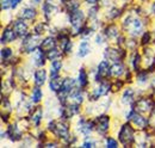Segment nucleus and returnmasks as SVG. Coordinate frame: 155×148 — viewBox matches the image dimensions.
<instances>
[{"label":"nucleus","instance_id":"1","mask_svg":"<svg viewBox=\"0 0 155 148\" xmlns=\"http://www.w3.org/2000/svg\"><path fill=\"white\" fill-rule=\"evenodd\" d=\"M124 26L128 29V31L133 35V36H137L141 34L142 31V23L141 20L137 18H133V17H128L124 22Z\"/></svg>","mask_w":155,"mask_h":148},{"label":"nucleus","instance_id":"2","mask_svg":"<svg viewBox=\"0 0 155 148\" xmlns=\"http://www.w3.org/2000/svg\"><path fill=\"white\" fill-rule=\"evenodd\" d=\"M119 140L125 146H130L134 142V130L129 124H125L122 127V129L119 131Z\"/></svg>","mask_w":155,"mask_h":148},{"label":"nucleus","instance_id":"3","mask_svg":"<svg viewBox=\"0 0 155 148\" xmlns=\"http://www.w3.org/2000/svg\"><path fill=\"white\" fill-rule=\"evenodd\" d=\"M49 129L51 130L54 134H56L58 137L67 139L69 136V129H68V126L66 123H55V122H51V123H49Z\"/></svg>","mask_w":155,"mask_h":148},{"label":"nucleus","instance_id":"4","mask_svg":"<svg viewBox=\"0 0 155 148\" xmlns=\"http://www.w3.org/2000/svg\"><path fill=\"white\" fill-rule=\"evenodd\" d=\"M153 106H154V104H153V102L150 99L143 98V99H140L137 102L136 110L138 112H142V113H149L150 111L153 110Z\"/></svg>","mask_w":155,"mask_h":148},{"label":"nucleus","instance_id":"5","mask_svg":"<svg viewBox=\"0 0 155 148\" xmlns=\"http://www.w3.org/2000/svg\"><path fill=\"white\" fill-rule=\"evenodd\" d=\"M69 20H71V24L74 29H80L82 22H84V13L80 11V10H74L71 12V17H69Z\"/></svg>","mask_w":155,"mask_h":148},{"label":"nucleus","instance_id":"6","mask_svg":"<svg viewBox=\"0 0 155 148\" xmlns=\"http://www.w3.org/2000/svg\"><path fill=\"white\" fill-rule=\"evenodd\" d=\"M38 35L37 36H29L23 42V49L25 52H35L36 47L38 45Z\"/></svg>","mask_w":155,"mask_h":148},{"label":"nucleus","instance_id":"7","mask_svg":"<svg viewBox=\"0 0 155 148\" xmlns=\"http://www.w3.org/2000/svg\"><path fill=\"white\" fill-rule=\"evenodd\" d=\"M109 124H110V119L107 116L103 115L97 118V129L100 134H105L109 130Z\"/></svg>","mask_w":155,"mask_h":148},{"label":"nucleus","instance_id":"8","mask_svg":"<svg viewBox=\"0 0 155 148\" xmlns=\"http://www.w3.org/2000/svg\"><path fill=\"white\" fill-rule=\"evenodd\" d=\"M128 118H131L133 122L135 123L137 127H140V128H146L147 124H148V121H147L144 117H142L141 115H137L135 112H130Z\"/></svg>","mask_w":155,"mask_h":148},{"label":"nucleus","instance_id":"9","mask_svg":"<svg viewBox=\"0 0 155 148\" xmlns=\"http://www.w3.org/2000/svg\"><path fill=\"white\" fill-rule=\"evenodd\" d=\"M111 73V68L106 61H101L100 65L98 66V80L99 78H106L109 74Z\"/></svg>","mask_w":155,"mask_h":148},{"label":"nucleus","instance_id":"10","mask_svg":"<svg viewBox=\"0 0 155 148\" xmlns=\"http://www.w3.org/2000/svg\"><path fill=\"white\" fill-rule=\"evenodd\" d=\"M15 31L19 37L25 36L28 34V25L23 20H17L15 23Z\"/></svg>","mask_w":155,"mask_h":148},{"label":"nucleus","instance_id":"11","mask_svg":"<svg viewBox=\"0 0 155 148\" xmlns=\"http://www.w3.org/2000/svg\"><path fill=\"white\" fill-rule=\"evenodd\" d=\"M55 45H56L55 39H54L53 37H48V38H45V39L41 43V49H42L43 52H50V50H53V49L55 48Z\"/></svg>","mask_w":155,"mask_h":148},{"label":"nucleus","instance_id":"12","mask_svg":"<svg viewBox=\"0 0 155 148\" xmlns=\"http://www.w3.org/2000/svg\"><path fill=\"white\" fill-rule=\"evenodd\" d=\"M16 31H13V29L11 28H6L4 30V34H2V37H1V42H12L15 38H16Z\"/></svg>","mask_w":155,"mask_h":148},{"label":"nucleus","instance_id":"13","mask_svg":"<svg viewBox=\"0 0 155 148\" xmlns=\"http://www.w3.org/2000/svg\"><path fill=\"white\" fill-rule=\"evenodd\" d=\"M78 112H79V106L77 104L75 105H69V106H67V108H64L62 110V116L64 118H71L72 116L77 115Z\"/></svg>","mask_w":155,"mask_h":148},{"label":"nucleus","instance_id":"14","mask_svg":"<svg viewBox=\"0 0 155 148\" xmlns=\"http://www.w3.org/2000/svg\"><path fill=\"white\" fill-rule=\"evenodd\" d=\"M93 124L91 123V122H87V121H85V119H81L80 122H79V130L82 133V134H85V135H88L92 129H93V127H92Z\"/></svg>","mask_w":155,"mask_h":148},{"label":"nucleus","instance_id":"15","mask_svg":"<svg viewBox=\"0 0 155 148\" xmlns=\"http://www.w3.org/2000/svg\"><path fill=\"white\" fill-rule=\"evenodd\" d=\"M109 90H110V85H109V84H106V82L101 84L98 89L94 90V92H93V97H94V99H97V98L101 97V96H105L106 93L109 92Z\"/></svg>","mask_w":155,"mask_h":148},{"label":"nucleus","instance_id":"16","mask_svg":"<svg viewBox=\"0 0 155 148\" xmlns=\"http://www.w3.org/2000/svg\"><path fill=\"white\" fill-rule=\"evenodd\" d=\"M105 56L112 61H118L122 56H123V52L117 50V49H106L105 52Z\"/></svg>","mask_w":155,"mask_h":148},{"label":"nucleus","instance_id":"17","mask_svg":"<svg viewBox=\"0 0 155 148\" xmlns=\"http://www.w3.org/2000/svg\"><path fill=\"white\" fill-rule=\"evenodd\" d=\"M45 79H47V73L44 69H38L35 73V82L37 86H42L45 82Z\"/></svg>","mask_w":155,"mask_h":148},{"label":"nucleus","instance_id":"18","mask_svg":"<svg viewBox=\"0 0 155 148\" xmlns=\"http://www.w3.org/2000/svg\"><path fill=\"white\" fill-rule=\"evenodd\" d=\"M62 80L58 78V76H54V78H51V80H50V90L53 91V92H58L60 90H61V87H62Z\"/></svg>","mask_w":155,"mask_h":148},{"label":"nucleus","instance_id":"19","mask_svg":"<svg viewBox=\"0 0 155 148\" xmlns=\"http://www.w3.org/2000/svg\"><path fill=\"white\" fill-rule=\"evenodd\" d=\"M8 135L11 136V140L12 141H17V140H19L20 139V130L18 129V127L17 126H11L10 128H8Z\"/></svg>","mask_w":155,"mask_h":148},{"label":"nucleus","instance_id":"20","mask_svg":"<svg viewBox=\"0 0 155 148\" xmlns=\"http://www.w3.org/2000/svg\"><path fill=\"white\" fill-rule=\"evenodd\" d=\"M34 60H35V63L37 66H43L44 65V55H43V50L42 49H35V53H34Z\"/></svg>","mask_w":155,"mask_h":148},{"label":"nucleus","instance_id":"21","mask_svg":"<svg viewBox=\"0 0 155 148\" xmlns=\"http://www.w3.org/2000/svg\"><path fill=\"white\" fill-rule=\"evenodd\" d=\"M90 53V44L87 41H84L81 44H80V48H79V54L78 55L80 57H84Z\"/></svg>","mask_w":155,"mask_h":148},{"label":"nucleus","instance_id":"22","mask_svg":"<svg viewBox=\"0 0 155 148\" xmlns=\"http://www.w3.org/2000/svg\"><path fill=\"white\" fill-rule=\"evenodd\" d=\"M133 99H134V91L131 90V89H128L124 94H123V98H122V102L124 103V104H130L131 102H133Z\"/></svg>","mask_w":155,"mask_h":148},{"label":"nucleus","instance_id":"23","mask_svg":"<svg viewBox=\"0 0 155 148\" xmlns=\"http://www.w3.org/2000/svg\"><path fill=\"white\" fill-rule=\"evenodd\" d=\"M61 67H62V65H61L60 61L54 60V61L51 62V68H53V69H50V75H51V78L58 76V72H60V69H61Z\"/></svg>","mask_w":155,"mask_h":148},{"label":"nucleus","instance_id":"24","mask_svg":"<svg viewBox=\"0 0 155 148\" xmlns=\"http://www.w3.org/2000/svg\"><path fill=\"white\" fill-rule=\"evenodd\" d=\"M124 72V67L122 63H115L112 67H111V74L115 75V76H119L122 75Z\"/></svg>","mask_w":155,"mask_h":148},{"label":"nucleus","instance_id":"25","mask_svg":"<svg viewBox=\"0 0 155 148\" xmlns=\"http://www.w3.org/2000/svg\"><path fill=\"white\" fill-rule=\"evenodd\" d=\"M87 82H88L87 74H86L84 68H81L80 72H79V84H80L81 87H85V86H87Z\"/></svg>","mask_w":155,"mask_h":148},{"label":"nucleus","instance_id":"26","mask_svg":"<svg viewBox=\"0 0 155 148\" xmlns=\"http://www.w3.org/2000/svg\"><path fill=\"white\" fill-rule=\"evenodd\" d=\"M41 119H42V109H41V108H37L36 110L32 112L31 121H32L36 126H38L39 122H41Z\"/></svg>","mask_w":155,"mask_h":148},{"label":"nucleus","instance_id":"27","mask_svg":"<svg viewBox=\"0 0 155 148\" xmlns=\"http://www.w3.org/2000/svg\"><path fill=\"white\" fill-rule=\"evenodd\" d=\"M36 16V11L34 8H24L21 11V17L24 19H32Z\"/></svg>","mask_w":155,"mask_h":148},{"label":"nucleus","instance_id":"28","mask_svg":"<svg viewBox=\"0 0 155 148\" xmlns=\"http://www.w3.org/2000/svg\"><path fill=\"white\" fill-rule=\"evenodd\" d=\"M106 35L112 38V37H117L118 36V29H117L115 25H110L107 29H106Z\"/></svg>","mask_w":155,"mask_h":148},{"label":"nucleus","instance_id":"29","mask_svg":"<svg viewBox=\"0 0 155 148\" xmlns=\"http://www.w3.org/2000/svg\"><path fill=\"white\" fill-rule=\"evenodd\" d=\"M32 102L34 103H38L39 100L42 99V91L39 90L38 87H36L35 90H34V92H32Z\"/></svg>","mask_w":155,"mask_h":148},{"label":"nucleus","instance_id":"30","mask_svg":"<svg viewBox=\"0 0 155 148\" xmlns=\"http://www.w3.org/2000/svg\"><path fill=\"white\" fill-rule=\"evenodd\" d=\"M58 56H60V52H58L56 48H54L53 50L48 52V55H47V57H48L49 60H56Z\"/></svg>","mask_w":155,"mask_h":148},{"label":"nucleus","instance_id":"31","mask_svg":"<svg viewBox=\"0 0 155 148\" xmlns=\"http://www.w3.org/2000/svg\"><path fill=\"white\" fill-rule=\"evenodd\" d=\"M72 97H73V99L77 102L78 104H80V103H82V100H84V96H82V92L79 90L77 92H74L72 94Z\"/></svg>","mask_w":155,"mask_h":148},{"label":"nucleus","instance_id":"32","mask_svg":"<svg viewBox=\"0 0 155 148\" xmlns=\"http://www.w3.org/2000/svg\"><path fill=\"white\" fill-rule=\"evenodd\" d=\"M12 7V0H1V8L2 10H7Z\"/></svg>","mask_w":155,"mask_h":148},{"label":"nucleus","instance_id":"33","mask_svg":"<svg viewBox=\"0 0 155 148\" xmlns=\"http://www.w3.org/2000/svg\"><path fill=\"white\" fill-rule=\"evenodd\" d=\"M106 145H107V147H110V148H116L117 141L114 140V139H111V137H107V139H106Z\"/></svg>","mask_w":155,"mask_h":148},{"label":"nucleus","instance_id":"34","mask_svg":"<svg viewBox=\"0 0 155 148\" xmlns=\"http://www.w3.org/2000/svg\"><path fill=\"white\" fill-rule=\"evenodd\" d=\"M11 55H12L11 49L5 48V49H2V50H1V57H2V59H7V57H10Z\"/></svg>","mask_w":155,"mask_h":148},{"label":"nucleus","instance_id":"35","mask_svg":"<svg viewBox=\"0 0 155 148\" xmlns=\"http://www.w3.org/2000/svg\"><path fill=\"white\" fill-rule=\"evenodd\" d=\"M138 62H140V56L135 54L134 55V60H133V63H134V68L137 69V67H138Z\"/></svg>","mask_w":155,"mask_h":148},{"label":"nucleus","instance_id":"36","mask_svg":"<svg viewBox=\"0 0 155 148\" xmlns=\"http://www.w3.org/2000/svg\"><path fill=\"white\" fill-rule=\"evenodd\" d=\"M138 81L140 82H144L146 80H147V74L146 73H141V74H138Z\"/></svg>","mask_w":155,"mask_h":148},{"label":"nucleus","instance_id":"37","mask_svg":"<svg viewBox=\"0 0 155 148\" xmlns=\"http://www.w3.org/2000/svg\"><path fill=\"white\" fill-rule=\"evenodd\" d=\"M43 29H44V25H43V24H39L38 26H36V29H35V30H36V34H37V35L42 34V32H43Z\"/></svg>","mask_w":155,"mask_h":148},{"label":"nucleus","instance_id":"38","mask_svg":"<svg viewBox=\"0 0 155 148\" xmlns=\"http://www.w3.org/2000/svg\"><path fill=\"white\" fill-rule=\"evenodd\" d=\"M118 15H119V11L115 8V10L111 11V13H109V17H110V18H114V17H117Z\"/></svg>","mask_w":155,"mask_h":148},{"label":"nucleus","instance_id":"39","mask_svg":"<svg viewBox=\"0 0 155 148\" xmlns=\"http://www.w3.org/2000/svg\"><path fill=\"white\" fill-rule=\"evenodd\" d=\"M80 34L84 35V36H88V35L92 34V30H91V29H85L84 31H80Z\"/></svg>","mask_w":155,"mask_h":148},{"label":"nucleus","instance_id":"40","mask_svg":"<svg viewBox=\"0 0 155 148\" xmlns=\"http://www.w3.org/2000/svg\"><path fill=\"white\" fill-rule=\"evenodd\" d=\"M82 147H85V148H88V147H94V143H93V142H91V141H90V142H88V141H87V142H85V143H84V146H82Z\"/></svg>","mask_w":155,"mask_h":148},{"label":"nucleus","instance_id":"41","mask_svg":"<svg viewBox=\"0 0 155 148\" xmlns=\"http://www.w3.org/2000/svg\"><path fill=\"white\" fill-rule=\"evenodd\" d=\"M149 42V34H146L143 37V43H148Z\"/></svg>","mask_w":155,"mask_h":148},{"label":"nucleus","instance_id":"42","mask_svg":"<svg viewBox=\"0 0 155 148\" xmlns=\"http://www.w3.org/2000/svg\"><path fill=\"white\" fill-rule=\"evenodd\" d=\"M20 2V0H12V7L15 8V7H17V5Z\"/></svg>","mask_w":155,"mask_h":148},{"label":"nucleus","instance_id":"43","mask_svg":"<svg viewBox=\"0 0 155 148\" xmlns=\"http://www.w3.org/2000/svg\"><path fill=\"white\" fill-rule=\"evenodd\" d=\"M96 11H97V8H96V7H94V8H92V10H91V13H90V16H91V17H94V16H96V13H97Z\"/></svg>","mask_w":155,"mask_h":148},{"label":"nucleus","instance_id":"44","mask_svg":"<svg viewBox=\"0 0 155 148\" xmlns=\"http://www.w3.org/2000/svg\"><path fill=\"white\" fill-rule=\"evenodd\" d=\"M97 43H99V44H101V43H103V41H101V36H97Z\"/></svg>","mask_w":155,"mask_h":148},{"label":"nucleus","instance_id":"45","mask_svg":"<svg viewBox=\"0 0 155 148\" xmlns=\"http://www.w3.org/2000/svg\"><path fill=\"white\" fill-rule=\"evenodd\" d=\"M87 1H88L90 4H96V2H97L98 0H87Z\"/></svg>","mask_w":155,"mask_h":148},{"label":"nucleus","instance_id":"46","mask_svg":"<svg viewBox=\"0 0 155 148\" xmlns=\"http://www.w3.org/2000/svg\"><path fill=\"white\" fill-rule=\"evenodd\" d=\"M36 1H37V2H38V1H39V0H36Z\"/></svg>","mask_w":155,"mask_h":148}]
</instances>
